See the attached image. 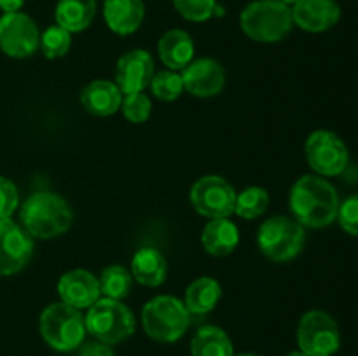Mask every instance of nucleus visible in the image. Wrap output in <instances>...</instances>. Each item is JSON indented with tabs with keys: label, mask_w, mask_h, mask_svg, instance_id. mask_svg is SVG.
Wrapping results in <instances>:
<instances>
[{
	"label": "nucleus",
	"mask_w": 358,
	"mask_h": 356,
	"mask_svg": "<svg viewBox=\"0 0 358 356\" xmlns=\"http://www.w3.org/2000/svg\"><path fill=\"white\" fill-rule=\"evenodd\" d=\"M290 212L303 227L322 229L338 218L339 195L329 180L318 175L297 178L290 191Z\"/></svg>",
	"instance_id": "f257e3e1"
},
{
	"label": "nucleus",
	"mask_w": 358,
	"mask_h": 356,
	"mask_svg": "<svg viewBox=\"0 0 358 356\" xmlns=\"http://www.w3.org/2000/svg\"><path fill=\"white\" fill-rule=\"evenodd\" d=\"M131 276L133 279L143 286H156L163 285L168 274V262L164 255L156 248H140L131 258Z\"/></svg>",
	"instance_id": "aec40b11"
},
{
	"label": "nucleus",
	"mask_w": 358,
	"mask_h": 356,
	"mask_svg": "<svg viewBox=\"0 0 358 356\" xmlns=\"http://www.w3.org/2000/svg\"><path fill=\"white\" fill-rule=\"evenodd\" d=\"M145 17L143 0H103V20L115 35L135 34Z\"/></svg>",
	"instance_id": "f3484780"
},
{
	"label": "nucleus",
	"mask_w": 358,
	"mask_h": 356,
	"mask_svg": "<svg viewBox=\"0 0 358 356\" xmlns=\"http://www.w3.org/2000/svg\"><path fill=\"white\" fill-rule=\"evenodd\" d=\"M236 194L233 185L219 175H205L198 178L189 192L191 205L206 218H229L234 213Z\"/></svg>",
	"instance_id": "1a4fd4ad"
},
{
	"label": "nucleus",
	"mask_w": 358,
	"mask_h": 356,
	"mask_svg": "<svg viewBox=\"0 0 358 356\" xmlns=\"http://www.w3.org/2000/svg\"><path fill=\"white\" fill-rule=\"evenodd\" d=\"M77 356H115V353L112 349V346L94 339V341L83 342L77 348Z\"/></svg>",
	"instance_id": "473e14b6"
},
{
	"label": "nucleus",
	"mask_w": 358,
	"mask_h": 356,
	"mask_svg": "<svg viewBox=\"0 0 358 356\" xmlns=\"http://www.w3.org/2000/svg\"><path fill=\"white\" fill-rule=\"evenodd\" d=\"M150 89L154 96L161 101H175L185 91L182 75L175 70H163L159 73H154L150 80Z\"/></svg>",
	"instance_id": "cd10ccee"
},
{
	"label": "nucleus",
	"mask_w": 358,
	"mask_h": 356,
	"mask_svg": "<svg viewBox=\"0 0 358 356\" xmlns=\"http://www.w3.org/2000/svg\"><path fill=\"white\" fill-rule=\"evenodd\" d=\"M282 2H283V3H287V6L292 7L294 3H297V2H299V0H282Z\"/></svg>",
	"instance_id": "c9c22d12"
},
{
	"label": "nucleus",
	"mask_w": 358,
	"mask_h": 356,
	"mask_svg": "<svg viewBox=\"0 0 358 356\" xmlns=\"http://www.w3.org/2000/svg\"><path fill=\"white\" fill-rule=\"evenodd\" d=\"M38 47L48 59L63 58L72 47V34L58 24H52L41 34Z\"/></svg>",
	"instance_id": "bb28decb"
},
{
	"label": "nucleus",
	"mask_w": 358,
	"mask_h": 356,
	"mask_svg": "<svg viewBox=\"0 0 358 356\" xmlns=\"http://www.w3.org/2000/svg\"><path fill=\"white\" fill-rule=\"evenodd\" d=\"M41 44V31L27 13H6L0 16V51L14 59L30 58Z\"/></svg>",
	"instance_id": "9b49d317"
},
{
	"label": "nucleus",
	"mask_w": 358,
	"mask_h": 356,
	"mask_svg": "<svg viewBox=\"0 0 358 356\" xmlns=\"http://www.w3.org/2000/svg\"><path fill=\"white\" fill-rule=\"evenodd\" d=\"M34 255V237L23 225L10 218H0V278L24 269Z\"/></svg>",
	"instance_id": "f8f14e48"
},
{
	"label": "nucleus",
	"mask_w": 358,
	"mask_h": 356,
	"mask_svg": "<svg viewBox=\"0 0 358 356\" xmlns=\"http://www.w3.org/2000/svg\"><path fill=\"white\" fill-rule=\"evenodd\" d=\"M20 220L34 239H52L72 227L73 212L65 198L55 192H35L21 205Z\"/></svg>",
	"instance_id": "f03ea898"
},
{
	"label": "nucleus",
	"mask_w": 358,
	"mask_h": 356,
	"mask_svg": "<svg viewBox=\"0 0 358 356\" xmlns=\"http://www.w3.org/2000/svg\"><path fill=\"white\" fill-rule=\"evenodd\" d=\"M201 244L213 257H226L240 244V230L229 218H213L203 229Z\"/></svg>",
	"instance_id": "412c9836"
},
{
	"label": "nucleus",
	"mask_w": 358,
	"mask_h": 356,
	"mask_svg": "<svg viewBox=\"0 0 358 356\" xmlns=\"http://www.w3.org/2000/svg\"><path fill=\"white\" fill-rule=\"evenodd\" d=\"M192 356H234L233 342L222 328L205 325L191 339Z\"/></svg>",
	"instance_id": "b1692460"
},
{
	"label": "nucleus",
	"mask_w": 358,
	"mask_h": 356,
	"mask_svg": "<svg viewBox=\"0 0 358 356\" xmlns=\"http://www.w3.org/2000/svg\"><path fill=\"white\" fill-rule=\"evenodd\" d=\"M87 334L108 346L126 341L135 332V316L122 300L100 297L84 316Z\"/></svg>",
	"instance_id": "423d86ee"
},
{
	"label": "nucleus",
	"mask_w": 358,
	"mask_h": 356,
	"mask_svg": "<svg viewBox=\"0 0 358 356\" xmlns=\"http://www.w3.org/2000/svg\"><path fill=\"white\" fill-rule=\"evenodd\" d=\"M294 24L310 34H322L341 20V7L336 0H299L292 7Z\"/></svg>",
	"instance_id": "2eb2a0df"
},
{
	"label": "nucleus",
	"mask_w": 358,
	"mask_h": 356,
	"mask_svg": "<svg viewBox=\"0 0 358 356\" xmlns=\"http://www.w3.org/2000/svg\"><path fill=\"white\" fill-rule=\"evenodd\" d=\"M96 16V0H58L55 9L56 24L70 34L84 31Z\"/></svg>",
	"instance_id": "4be33fe9"
},
{
	"label": "nucleus",
	"mask_w": 358,
	"mask_h": 356,
	"mask_svg": "<svg viewBox=\"0 0 358 356\" xmlns=\"http://www.w3.org/2000/svg\"><path fill=\"white\" fill-rule=\"evenodd\" d=\"M98 281H100L101 295L114 300H122L131 292L133 276L128 269L115 264L105 267Z\"/></svg>",
	"instance_id": "393cba45"
},
{
	"label": "nucleus",
	"mask_w": 358,
	"mask_h": 356,
	"mask_svg": "<svg viewBox=\"0 0 358 356\" xmlns=\"http://www.w3.org/2000/svg\"><path fill=\"white\" fill-rule=\"evenodd\" d=\"M20 206V192L14 181L0 177V218H10Z\"/></svg>",
	"instance_id": "7c9ffc66"
},
{
	"label": "nucleus",
	"mask_w": 358,
	"mask_h": 356,
	"mask_svg": "<svg viewBox=\"0 0 358 356\" xmlns=\"http://www.w3.org/2000/svg\"><path fill=\"white\" fill-rule=\"evenodd\" d=\"M236 356H261V355H257V353H240V355Z\"/></svg>",
	"instance_id": "e433bc0d"
},
{
	"label": "nucleus",
	"mask_w": 358,
	"mask_h": 356,
	"mask_svg": "<svg viewBox=\"0 0 358 356\" xmlns=\"http://www.w3.org/2000/svg\"><path fill=\"white\" fill-rule=\"evenodd\" d=\"M58 295L76 309H87L100 299V281L86 269H72L59 278Z\"/></svg>",
	"instance_id": "dca6fc26"
},
{
	"label": "nucleus",
	"mask_w": 358,
	"mask_h": 356,
	"mask_svg": "<svg viewBox=\"0 0 358 356\" xmlns=\"http://www.w3.org/2000/svg\"><path fill=\"white\" fill-rule=\"evenodd\" d=\"M306 161L318 177H338L346 170L350 161L346 143L329 129L313 131L304 147Z\"/></svg>",
	"instance_id": "9d476101"
},
{
	"label": "nucleus",
	"mask_w": 358,
	"mask_h": 356,
	"mask_svg": "<svg viewBox=\"0 0 358 356\" xmlns=\"http://www.w3.org/2000/svg\"><path fill=\"white\" fill-rule=\"evenodd\" d=\"M80 103L90 114L96 117H108L121 108L122 93L115 82L98 79L84 87L80 93Z\"/></svg>",
	"instance_id": "a211bd4d"
},
{
	"label": "nucleus",
	"mask_w": 358,
	"mask_h": 356,
	"mask_svg": "<svg viewBox=\"0 0 358 356\" xmlns=\"http://www.w3.org/2000/svg\"><path fill=\"white\" fill-rule=\"evenodd\" d=\"M38 330L49 348L59 353L76 351L86 337V321L80 309L65 302L49 304L38 318Z\"/></svg>",
	"instance_id": "39448f33"
},
{
	"label": "nucleus",
	"mask_w": 358,
	"mask_h": 356,
	"mask_svg": "<svg viewBox=\"0 0 358 356\" xmlns=\"http://www.w3.org/2000/svg\"><path fill=\"white\" fill-rule=\"evenodd\" d=\"M154 77V59L145 49H133L122 54L115 65V84L122 94L143 93Z\"/></svg>",
	"instance_id": "4468645a"
},
{
	"label": "nucleus",
	"mask_w": 358,
	"mask_h": 356,
	"mask_svg": "<svg viewBox=\"0 0 358 356\" xmlns=\"http://www.w3.org/2000/svg\"><path fill=\"white\" fill-rule=\"evenodd\" d=\"M177 13L184 20L192 21V23H205L210 17L219 14V6L217 0H171Z\"/></svg>",
	"instance_id": "c85d7f7f"
},
{
	"label": "nucleus",
	"mask_w": 358,
	"mask_h": 356,
	"mask_svg": "<svg viewBox=\"0 0 358 356\" xmlns=\"http://www.w3.org/2000/svg\"><path fill=\"white\" fill-rule=\"evenodd\" d=\"M180 75L184 89L198 98L217 96L226 86V70L213 58L192 59Z\"/></svg>",
	"instance_id": "ddd939ff"
},
{
	"label": "nucleus",
	"mask_w": 358,
	"mask_h": 356,
	"mask_svg": "<svg viewBox=\"0 0 358 356\" xmlns=\"http://www.w3.org/2000/svg\"><path fill=\"white\" fill-rule=\"evenodd\" d=\"M222 297V286L210 276L194 279L185 290L184 304L191 314H206L213 311Z\"/></svg>",
	"instance_id": "5701e85b"
},
{
	"label": "nucleus",
	"mask_w": 358,
	"mask_h": 356,
	"mask_svg": "<svg viewBox=\"0 0 358 356\" xmlns=\"http://www.w3.org/2000/svg\"><path fill=\"white\" fill-rule=\"evenodd\" d=\"M122 114L133 124H142L147 119L150 117V112H152V101L147 96L145 93H131L124 94L122 98Z\"/></svg>",
	"instance_id": "c756f323"
},
{
	"label": "nucleus",
	"mask_w": 358,
	"mask_h": 356,
	"mask_svg": "<svg viewBox=\"0 0 358 356\" xmlns=\"http://www.w3.org/2000/svg\"><path fill=\"white\" fill-rule=\"evenodd\" d=\"M269 206V194L262 187H247L245 191L238 192L236 202H234V213L240 218L254 220L259 218Z\"/></svg>",
	"instance_id": "a878e982"
},
{
	"label": "nucleus",
	"mask_w": 358,
	"mask_h": 356,
	"mask_svg": "<svg viewBox=\"0 0 358 356\" xmlns=\"http://www.w3.org/2000/svg\"><path fill=\"white\" fill-rule=\"evenodd\" d=\"M297 344L308 356H334L341 348L338 323L325 311H310L299 321Z\"/></svg>",
	"instance_id": "6e6552de"
},
{
	"label": "nucleus",
	"mask_w": 358,
	"mask_h": 356,
	"mask_svg": "<svg viewBox=\"0 0 358 356\" xmlns=\"http://www.w3.org/2000/svg\"><path fill=\"white\" fill-rule=\"evenodd\" d=\"M191 325V313L184 300L173 295H157L142 309V327L152 341L171 344L184 337Z\"/></svg>",
	"instance_id": "20e7f679"
},
{
	"label": "nucleus",
	"mask_w": 358,
	"mask_h": 356,
	"mask_svg": "<svg viewBox=\"0 0 358 356\" xmlns=\"http://www.w3.org/2000/svg\"><path fill=\"white\" fill-rule=\"evenodd\" d=\"M304 243L306 230L294 216H271L257 230L259 250L273 262L292 260L303 251Z\"/></svg>",
	"instance_id": "0eeeda50"
},
{
	"label": "nucleus",
	"mask_w": 358,
	"mask_h": 356,
	"mask_svg": "<svg viewBox=\"0 0 358 356\" xmlns=\"http://www.w3.org/2000/svg\"><path fill=\"white\" fill-rule=\"evenodd\" d=\"M240 27L252 40L275 44L292 31V9L282 0H254L241 10Z\"/></svg>",
	"instance_id": "7ed1b4c3"
},
{
	"label": "nucleus",
	"mask_w": 358,
	"mask_h": 356,
	"mask_svg": "<svg viewBox=\"0 0 358 356\" xmlns=\"http://www.w3.org/2000/svg\"><path fill=\"white\" fill-rule=\"evenodd\" d=\"M338 220L345 232L350 236H358V194L339 205Z\"/></svg>",
	"instance_id": "2f4dec72"
},
{
	"label": "nucleus",
	"mask_w": 358,
	"mask_h": 356,
	"mask_svg": "<svg viewBox=\"0 0 358 356\" xmlns=\"http://www.w3.org/2000/svg\"><path fill=\"white\" fill-rule=\"evenodd\" d=\"M285 356H308V355H306V353H303V351H301V349H299V351H290V353H287Z\"/></svg>",
	"instance_id": "f704fd0d"
},
{
	"label": "nucleus",
	"mask_w": 358,
	"mask_h": 356,
	"mask_svg": "<svg viewBox=\"0 0 358 356\" xmlns=\"http://www.w3.org/2000/svg\"><path fill=\"white\" fill-rule=\"evenodd\" d=\"M27 0H0V10L3 14L6 13H17L21 10V7L24 6Z\"/></svg>",
	"instance_id": "72a5a7b5"
},
{
	"label": "nucleus",
	"mask_w": 358,
	"mask_h": 356,
	"mask_svg": "<svg viewBox=\"0 0 358 356\" xmlns=\"http://www.w3.org/2000/svg\"><path fill=\"white\" fill-rule=\"evenodd\" d=\"M159 59L170 70H184L194 59V40L180 28L166 31L157 42Z\"/></svg>",
	"instance_id": "6ab92c4d"
}]
</instances>
